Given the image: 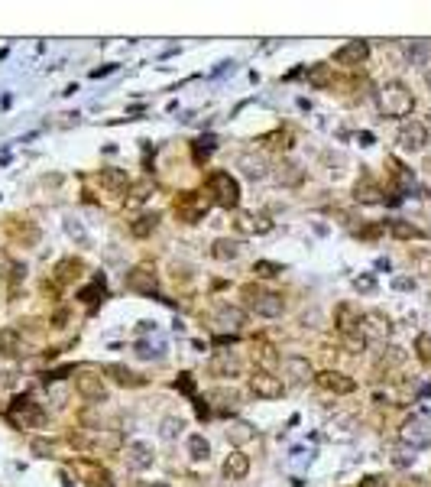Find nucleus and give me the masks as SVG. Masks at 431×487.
I'll list each match as a JSON object with an SVG mask.
<instances>
[{
  "instance_id": "nucleus-13",
  "label": "nucleus",
  "mask_w": 431,
  "mask_h": 487,
  "mask_svg": "<svg viewBox=\"0 0 431 487\" xmlns=\"http://www.w3.org/2000/svg\"><path fill=\"white\" fill-rule=\"evenodd\" d=\"M204 212H208V199H201V195H195V192H182L179 199H175V214L185 218L189 224H195Z\"/></svg>"
},
{
  "instance_id": "nucleus-30",
  "label": "nucleus",
  "mask_w": 431,
  "mask_h": 487,
  "mask_svg": "<svg viewBox=\"0 0 431 487\" xmlns=\"http://www.w3.org/2000/svg\"><path fill=\"white\" fill-rule=\"evenodd\" d=\"M182 429H185V419H179V416H169V419H162V439H179Z\"/></svg>"
},
{
  "instance_id": "nucleus-4",
  "label": "nucleus",
  "mask_w": 431,
  "mask_h": 487,
  "mask_svg": "<svg viewBox=\"0 0 431 487\" xmlns=\"http://www.w3.org/2000/svg\"><path fill=\"white\" fill-rule=\"evenodd\" d=\"M10 419L17 425H30V429H42L46 425V413H42V406L30 396H20V400H13L10 406Z\"/></svg>"
},
{
  "instance_id": "nucleus-45",
  "label": "nucleus",
  "mask_w": 431,
  "mask_h": 487,
  "mask_svg": "<svg viewBox=\"0 0 431 487\" xmlns=\"http://www.w3.org/2000/svg\"><path fill=\"white\" fill-rule=\"evenodd\" d=\"M392 286H396V289H412L415 283H412L409 276H399V279H392Z\"/></svg>"
},
{
  "instance_id": "nucleus-23",
  "label": "nucleus",
  "mask_w": 431,
  "mask_h": 487,
  "mask_svg": "<svg viewBox=\"0 0 431 487\" xmlns=\"http://www.w3.org/2000/svg\"><path fill=\"white\" fill-rule=\"evenodd\" d=\"M97 179H101V185L111 192H124L126 185H130V179H126V169H117V166H107V169L97 172Z\"/></svg>"
},
{
  "instance_id": "nucleus-6",
  "label": "nucleus",
  "mask_w": 431,
  "mask_h": 487,
  "mask_svg": "<svg viewBox=\"0 0 431 487\" xmlns=\"http://www.w3.org/2000/svg\"><path fill=\"white\" fill-rule=\"evenodd\" d=\"M126 289L130 293H143V296H153L159 289V276H156V270L149 264H137L130 273H126Z\"/></svg>"
},
{
  "instance_id": "nucleus-36",
  "label": "nucleus",
  "mask_w": 431,
  "mask_h": 487,
  "mask_svg": "<svg viewBox=\"0 0 431 487\" xmlns=\"http://www.w3.org/2000/svg\"><path fill=\"white\" fill-rule=\"evenodd\" d=\"M279 182H285V185L302 182V172H298V166H292V163H282V166H279Z\"/></svg>"
},
{
  "instance_id": "nucleus-21",
  "label": "nucleus",
  "mask_w": 431,
  "mask_h": 487,
  "mask_svg": "<svg viewBox=\"0 0 431 487\" xmlns=\"http://www.w3.org/2000/svg\"><path fill=\"white\" fill-rule=\"evenodd\" d=\"M354 199H357L360 205H376V201H383V189H379L370 176H363V179L354 185Z\"/></svg>"
},
{
  "instance_id": "nucleus-38",
  "label": "nucleus",
  "mask_w": 431,
  "mask_h": 487,
  "mask_svg": "<svg viewBox=\"0 0 431 487\" xmlns=\"http://www.w3.org/2000/svg\"><path fill=\"white\" fill-rule=\"evenodd\" d=\"M256 358H260V364H263V371H269V367H273L276 360V348L273 344H260V348H256Z\"/></svg>"
},
{
  "instance_id": "nucleus-24",
  "label": "nucleus",
  "mask_w": 431,
  "mask_h": 487,
  "mask_svg": "<svg viewBox=\"0 0 431 487\" xmlns=\"http://www.w3.org/2000/svg\"><path fill=\"white\" fill-rule=\"evenodd\" d=\"M240 169L247 179H266L269 176V169H266V159L263 156H253V153H247V156H240Z\"/></svg>"
},
{
  "instance_id": "nucleus-46",
  "label": "nucleus",
  "mask_w": 431,
  "mask_h": 487,
  "mask_svg": "<svg viewBox=\"0 0 431 487\" xmlns=\"http://www.w3.org/2000/svg\"><path fill=\"white\" fill-rule=\"evenodd\" d=\"M179 387H182V390H185V393H191V390H195V383H191V374H182Z\"/></svg>"
},
{
  "instance_id": "nucleus-33",
  "label": "nucleus",
  "mask_w": 431,
  "mask_h": 487,
  "mask_svg": "<svg viewBox=\"0 0 431 487\" xmlns=\"http://www.w3.org/2000/svg\"><path fill=\"white\" fill-rule=\"evenodd\" d=\"M253 273L263 276V279H273V276L282 273V266H279V264H269V260H256V264H253Z\"/></svg>"
},
{
  "instance_id": "nucleus-48",
  "label": "nucleus",
  "mask_w": 431,
  "mask_h": 487,
  "mask_svg": "<svg viewBox=\"0 0 431 487\" xmlns=\"http://www.w3.org/2000/svg\"><path fill=\"white\" fill-rule=\"evenodd\" d=\"M425 82H428V88H431V68H428V72H425Z\"/></svg>"
},
{
  "instance_id": "nucleus-44",
  "label": "nucleus",
  "mask_w": 431,
  "mask_h": 487,
  "mask_svg": "<svg viewBox=\"0 0 431 487\" xmlns=\"http://www.w3.org/2000/svg\"><path fill=\"white\" fill-rule=\"evenodd\" d=\"M357 487H386V477H379V475H370V477H363Z\"/></svg>"
},
{
  "instance_id": "nucleus-39",
  "label": "nucleus",
  "mask_w": 431,
  "mask_h": 487,
  "mask_svg": "<svg viewBox=\"0 0 431 487\" xmlns=\"http://www.w3.org/2000/svg\"><path fill=\"white\" fill-rule=\"evenodd\" d=\"M386 351H390V354H383V358H379V367H396V364H402V358H405L402 348H386Z\"/></svg>"
},
{
  "instance_id": "nucleus-16",
  "label": "nucleus",
  "mask_w": 431,
  "mask_h": 487,
  "mask_svg": "<svg viewBox=\"0 0 431 487\" xmlns=\"http://www.w3.org/2000/svg\"><path fill=\"white\" fill-rule=\"evenodd\" d=\"M124 461L126 468H133V471H146L153 465V445L149 442H130L124 452Z\"/></svg>"
},
{
  "instance_id": "nucleus-32",
  "label": "nucleus",
  "mask_w": 431,
  "mask_h": 487,
  "mask_svg": "<svg viewBox=\"0 0 431 487\" xmlns=\"http://www.w3.org/2000/svg\"><path fill=\"white\" fill-rule=\"evenodd\" d=\"M253 435H256V432H253V429H250V425H247V423H233L231 429H227V439H231V442H237V445L250 442Z\"/></svg>"
},
{
  "instance_id": "nucleus-22",
  "label": "nucleus",
  "mask_w": 431,
  "mask_h": 487,
  "mask_svg": "<svg viewBox=\"0 0 431 487\" xmlns=\"http://www.w3.org/2000/svg\"><path fill=\"white\" fill-rule=\"evenodd\" d=\"M104 374L114 383H120V387H143V377H137V374L130 371V367H124V364H107Z\"/></svg>"
},
{
  "instance_id": "nucleus-8",
  "label": "nucleus",
  "mask_w": 431,
  "mask_h": 487,
  "mask_svg": "<svg viewBox=\"0 0 431 487\" xmlns=\"http://www.w3.org/2000/svg\"><path fill=\"white\" fill-rule=\"evenodd\" d=\"M399 439L405 445H428L431 442V419L428 416H412L399 429Z\"/></svg>"
},
{
  "instance_id": "nucleus-7",
  "label": "nucleus",
  "mask_w": 431,
  "mask_h": 487,
  "mask_svg": "<svg viewBox=\"0 0 431 487\" xmlns=\"http://www.w3.org/2000/svg\"><path fill=\"white\" fill-rule=\"evenodd\" d=\"M399 147L409 149V153H419V149L428 147V127L421 124V120H405L399 127Z\"/></svg>"
},
{
  "instance_id": "nucleus-3",
  "label": "nucleus",
  "mask_w": 431,
  "mask_h": 487,
  "mask_svg": "<svg viewBox=\"0 0 431 487\" xmlns=\"http://www.w3.org/2000/svg\"><path fill=\"white\" fill-rule=\"evenodd\" d=\"M243 293H247L250 309L256 312V315L276 318V315H282V312H285V299L279 296V293H266V289H253V286H247Z\"/></svg>"
},
{
  "instance_id": "nucleus-25",
  "label": "nucleus",
  "mask_w": 431,
  "mask_h": 487,
  "mask_svg": "<svg viewBox=\"0 0 431 487\" xmlns=\"http://www.w3.org/2000/svg\"><path fill=\"white\" fill-rule=\"evenodd\" d=\"M23 348V341L20 335L13 329H0V354H7V358H13V354H20Z\"/></svg>"
},
{
  "instance_id": "nucleus-31",
  "label": "nucleus",
  "mask_w": 431,
  "mask_h": 487,
  "mask_svg": "<svg viewBox=\"0 0 431 487\" xmlns=\"http://www.w3.org/2000/svg\"><path fill=\"white\" fill-rule=\"evenodd\" d=\"M431 55V43H409V62L412 65H425Z\"/></svg>"
},
{
  "instance_id": "nucleus-17",
  "label": "nucleus",
  "mask_w": 431,
  "mask_h": 487,
  "mask_svg": "<svg viewBox=\"0 0 431 487\" xmlns=\"http://www.w3.org/2000/svg\"><path fill=\"white\" fill-rule=\"evenodd\" d=\"M370 55V43H363V39H350L347 46H341L334 53V62L337 65H363Z\"/></svg>"
},
{
  "instance_id": "nucleus-34",
  "label": "nucleus",
  "mask_w": 431,
  "mask_h": 487,
  "mask_svg": "<svg viewBox=\"0 0 431 487\" xmlns=\"http://www.w3.org/2000/svg\"><path fill=\"white\" fill-rule=\"evenodd\" d=\"M65 231H68V237H75V241H78V247H88V231L82 228V221L68 218V221H65Z\"/></svg>"
},
{
  "instance_id": "nucleus-37",
  "label": "nucleus",
  "mask_w": 431,
  "mask_h": 487,
  "mask_svg": "<svg viewBox=\"0 0 431 487\" xmlns=\"http://www.w3.org/2000/svg\"><path fill=\"white\" fill-rule=\"evenodd\" d=\"M415 354L421 364H431V335H419L415 338Z\"/></svg>"
},
{
  "instance_id": "nucleus-19",
  "label": "nucleus",
  "mask_w": 431,
  "mask_h": 487,
  "mask_svg": "<svg viewBox=\"0 0 431 487\" xmlns=\"http://www.w3.org/2000/svg\"><path fill=\"white\" fill-rule=\"evenodd\" d=\"M240 254H243L240 241H231V237H218V241L211 244V257L221 260V264H231V260H237Z\"/></svg>"
},
{
  "instance_id": "nucleus-20",
  "label": "nucleus",
  "mask_w": 431,
  "mask_h": 487,
  "mask_svg": "<svg viewBox=\"0 0 431 487\" xmlns=\"http://www.w3.org/2000/svg\"><path fill=\"white\" fill-rule=\"evenodd\" d=\"M247 475H250V458L243 455V452L227 455V461H224V477H227V481H243Z\"/></svg>"
},
{
  "instance_id": "nucleus-47",
  "label": "nucleus",
  "mask_w": 431,
  "mask_h": 487,
  "mask_svg": "<svg viewBox=\"0 0 431 487\" xmlns=\"http://www.w3.org/2000/svg\"><path fill=\"white\" fill-rule=\"evenodd\" d=\"M405 487H425V484H421L419 477H412V481H409V484H405Z\"/></svg>"
},
{
  "instance_id": "nucleus-28",
  "label": "nucleus",
  "mask_w": 431,
  "mask_h": 487,
  "mask_svg": "<svg viewBox=\"0 0 431 487\" xmlns=\"http://www.w3.org/2000/svg\"><path fill=\"white\" fill-rule=\"evenodd\" d=\"M189 455L195 458V461H208L211 455V445L204 435H189Z\"/></svg>"
},
{
  "instance_id": "nucleus-40",
  "label": "nucleus",
  "mask_w": 431,
  "mask_h": 487,
  "mask_svg": "<svg viewBox=\"0 0 431 487\" xmlns=\"http://www.w3.org/2000/svg\"><path fill=\"white\" fill-rule=\"evenodd\" d=\"M32 452L39 458H49L52 455V442H46V439H32Z\"/></svg>"
},
{
  "instance_id": "nucleus-35",
  "label": "nucleus",
  "mask_w": 431,
  "mask_h": 487,
  "mask_svg": "<svg viewBox=\"0 0 431 487\" xmlns=\"http://www.w3.org/2000/svg\"><path fill=\"white\" fill-rule=\"evenodd\" d=\"M75 270H82V264H78V260H62V264H59V270H55V273H59V283H72L75 276Z\"/></svg>"
},
{
  "instance_id": "nucleus-26",
  "label": "nucleus",
  "mask_w": 431,
  "mask_h": 487,
  "mask_svg": "<svg viewBox=\"0 0 431 487\" xmlns=\"http://www.w3.org/2000/svg\"><path fill=\"white\" fill-rule=\"evenodd\" d=\"M390 234H392V237H399V241H415V237H421L419 228H415L412 221H402V218L390 221Z\"/></svg>"
},
{
  "instance_id": "nucleus-27",
  "label": "nucleus",
  "mask_w": 431,
  "mask_h": 487,
  "mask_svg": "<svg viewBox=\"0 0 431 487\" xmlns=\"http://www.w3.org/2000/svg\"><path fill=\"white\" fill-rule=\"evenodd\" d=\"M156 224H159V214L156 212H153V214H140L137 221L130 224V234H133V237H146V234L156 231Z\"/></svg>"
},
{
  "instance_id": "nucleus-11",
  "label": "nucleus",
  "mask_w": 431,
  "mask_h": 487,
  "mask_svg": "<svg viewBox=\"0 0 431 487\" xmlns=\"http://www.w3.org/2000/svg\"><path fill=\"white\" fill-rule=\"evenodd\" d=\"M240 358L233 354V351H218L214 358H211L208 371L211 377H221V380H233V377H240Z\"/></svg>"
},
{
  "instance_id": "nucleus-18",
  "label": "nucleus",
  "mask_w": 431,
  "mask_h": 487,
  "mask_svg": "<svg viewBox=\"0 0 431 487\" xmlns=\"http://www.w3.org/2000/svg\"><path fill=\"white\" fill-rule=\"evenodd\" d=\"M237 231L240 234H266V231H273V221H269L266 214L240 212L237 214Z\"/></svg>"
},
{
  "instance_id": "nucleus-1",
  "label": "nucleus",
  "mask_w": 431,
  "mask_h": 487,
  "mask_svg": "<svg viewBox=\"0 0 431 487\" xmlns=\"http://www.w3.org/2000/svg\"><path fill=\"white\" fill-rule=\"evenodd\" d=\"M412 107H415V98H412L405 82L392 78V82H386L379 88V111H383V117H409Z\"/></svg>"
},
{
  "instance_id": "nucleus-14",
  "label": "nucleus",
  "mask_w": 431,
  "mask_h": 487,
  "mask_svg": "<svg viewBox=\"0 0 431 487\" xmlns=\"http://www.w3.org/2000/svg\"><path fill=\"white\" fill-rule=\"evenodd\" d=\"M315 380H318V387H321V390L334 393V396H344V393L357 390V380H354V377H347V374H341V371H321Z\"/></svg>"
},
{
  "instance_id": "nucleus-2",
  "label": "nucleus",
  "mask_w": 431,
  "mask_h": 487,
  "mask_svg": "<svg viewBox=\"0 0 431 487\" xmlns=\"http://www.w3.org/2000/svg\"><path fill=\"white\" fill-rule=\"evenodd\" d=\"M211 195H214V201L221 205V208H237V201H240V185H237V179H233L231 172H211Z\"/></svg>"
},
{
  "instance_id": "nucleus-42",
  "label": "nucleus",
  "mask_w": 431,
  "mask_h": 487,
  "mask_svg": "<svg viewBox=\"0 0 431 487\" xmlns=\"http://www.w3.org/2000/svg\"><path fill=\"white\" fill-rule=\"evenodd\" d=\"M172 279H175V283H189V279H191V270H189V266H185V264H175V266H172Z\"/></svg>"
},
{
  "instance_id": "nucleus-9",
  "label": "nucleus",
  "mask_w": 431,
  "mask_h": 487,
  "mask_svg": "<svg viewBox=\"0 0 431 487\" xmlns=\"http://www.w3.org/2000/svg\"><path fill=\"white\" fill-rule=\"evenodd\" d=\"M282 374L289 383L302 387V383H308L315 377V367H312V360L302 358V354H289V358H282Z\"/></svg>"
},
{
  "instance_id": "nucleus-41",
  "label": "nucleus",
  "mask_w": 431,
  "mask_h": 487,
  "mask_svg": "<svg viewBox=\"0 0 431 487\" xmlns=\"http://www.w3.org/2000/svg\"><path fill=\"white\" fill-rule=\"evenodd\" d=\"M146 199H149V182H140L137 189H133V195H130V201L140 205V201H146Z\"/></svg>"
},
{
  "instance_id": "nucleus-43",
  "label": "nucleus",
  "mask_w": 431,
  "mask_h": 487,
  "mask_svg": "<svg viewBox=\"0 0 431 487\" xmlns=\"http://www.w3.org/2000/svg\"><path fill=\"white\" fill-rule=\"evenodd\" d=\"M354 286H357L360 293H373V286H376V279H373V276H357V279H354Z\"/></svg>"
},
{
  "instance_id": "nucleus-15",
  "label": "nucleus",
  "mask_w": 431,
  "mask_h": 487,
  "mask_svg": "<svg viewBox=\"0 0 431 487\" xmlns=\"http://www.w3.org/2000/svg\"><path fill=\"white\" fill-rule=\"evenodd\" d=\"M250 390L260 396V400H279L282 396V380L273 377L269 371H256L250 377Z\"/></svg>"
},
{
  "instance_id": "nucleus-12",
  "label": "nucleus",
  "mask_w": 431,
  "mask_h": 487,
  "mask_svg": "<svg viewBox=\"0 0 431 487\" xmlns=\"http://www.w3.org/2000/svg\"><path fill=\"white\" fill-rule=\"evenodd\" d=\"M214 325L224 331H240L243 325H247V312L231 306V302H218V306H214Z\"/></svg>"
},
{
  "instance_id": "nucleus-10",
  "label": "nucleus",
  "mask_w": 431,
  "mask_h": 487,
  "mask_svg": "<svg viewBox=\"0 0 431 487\" xmlns=\"http://www.w3.org/2000/svg\"><path fill=\"white\" fill-rule=\"evenodd\" d=\"M390 331H392V325L383 312H367V315H360V335L367 341H386Z\"/></svg>"
},
{
  "instance_id": "nucleus-5",
  "label": "nucleus",
  "mask_w": 431,
  "mask_h": 487,
  "mask_svg": "<svg viewBox=\"0 0 431 487\" xmlns=\"http://www.w3.org/2000/svg\"><path fill=\"white\" fill-rule=\"evenodd\" d=\"M75 390L78 396H84L88 403H104L107 400V387L101 380V374L95 371H78L75 374Z\"/></svg>"
},
{
  "instance_id": "nucleus-29",
  "label": "nucleus",
  "mask_w": 431,
  "mask_h": 487,
  "mask_svg": "<svg viewBox=\"0 0 431 487\" xmlns=\"http://www.w3.org/2000/svg\"><path fill=\"white\" fill-rule=\"evenodd\" d=\"M308 85H315V88L331 85V68L327 65H312L308 68Z\"/></svg>"
}]
</instances>
